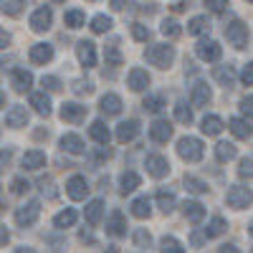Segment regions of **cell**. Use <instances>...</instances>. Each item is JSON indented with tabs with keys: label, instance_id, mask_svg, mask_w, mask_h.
<instances>
[{
	"label": "cell",
	"instance_id": "obj_1",
	"mask_svg": "<svg viewBox=\"0 0 253 253\" xmlns=\"http://www.w3.org/2000/svg\"><path fill=\"white\" fill-rule=\"evenodd\" d=\"M144 58H147V63H152L157 69H170L175 61V48L167 43H155L144 51Z\"/></svg>",
	"mask_w": 253,
	"mask_h": 253
},
{
	"label": "cell",
	"instance_id": "obj_2",
	"mask_svg": "<svg viewBox=\"0 0 253 253\" xmlns=\"http://www.w3.org/2000/svg\"><path fill=\"white\" fill-rule=\"evenodd\" d=\"M177 155L185 162H200L203 160V142L198 137H182L177 142Z\"/></svg>",
	"mask_w": 253,
	"mask_h": 253
},
{
	"label": "cell",
	"instance_id": "obj_3",
	"mask_svg": "<svg viewBox=\"0 0 253 253\" xmlns=\"http://www.w3.org/2000/svg\"><path fill=\"white\" fill-rule=\"evenodd\" d=\"M225 38H228L230 46L246 48L248 46V26L243 23V20H230V23L225 26Z\"/></svg>",
	"mask_w": 253,
	"mask_h": 253
},
{
	"label": "cell",
	"instance_id": "obj_4",
	"mask_svg": "<svg viewBox=\"0 0 253 253\" xmlns=\"http://www.w3.org/2000/svg\"><path fill=\"white\" fill-rule=\"evenodd\" d=\"M225 203L230 208H236V210H243V208H248L253 203V193H251L248 187H243V185H233L225 193Z\"/></svg>",
	"mask_w": 253,
	"mask_h": 253
},
{
	"label": "cell",
	"instance_id": "obj_5",
	"mask_svg": "<svg viewBox=\"0 0 253 253\" xmlns=\"http://www.w3.org/2000/svg\"><path fill=\"white\" fill-rule=\"evenodd\" d=\"M38 215H41V203H38V200H31V203L20 205V208L15 210V223H18L20 228H28V225H33V223L38 220Z\"/></svg>",
	"mask_w": 253,
	"mask_h": 253
},
{
	"label": "cell",
	"instance_id": "obj_6",
	"mask_svg": "<svg viewBox=\"0 0 253 253\" xmlns=\"http://www.w3.org/2000/svg\"><path fill=\"white\" fill-rule=\"evenodd\" d=\"M195 53H198V58H203V61H210V63H213V61H218V58H220L223 48H220V43H218V41L203 38V41H198Z\"/></svg>",
	"mask_w": 253,
	"mask_h": 253
},
{
	"label": "cell",
	"instance_id": "obj_7",
	"mask_svg": "<svg viewBox=\"0 0 253 253\" xmlns=\"http://www.w3.org/2000/svg\"><path fill=\"white\" fill-rule=\"evenodd\" d=\"M76 56H79V63L81 66H86V69H94L96 66V48H94V43L91 41H79L76 43Z\"/></svg>",
	"mask_w": 253,
	"mask_h": 253
},
{
	"label": "cell",
	"instance_id": "obj_8",
	"mask_svg": "<svg viewBox=\"0 0 253 253\" xmlns=\"http://www.w3.org/2000/svg\"><path fill=\"white\" fill-rule=\"evenodd\" d=\"M147 172H150L152 177H157V180H162V177L170 175V162H167V157H162V155H150L147 157Z\"/></svg>",
	"mask_w": 253,
	"mask_h": 253
},
{
	"label": "cell",
	"instance_id": "obj_9",
	"mask_svg": "<svg viewBox=\"0 0 253 253\" xmlns=\"http://www.w3.org/2000/svg\"><path fill=\"white\" fill-rule=\"evenodd\" d=\"M66 193H69L71 200H84V198L89 195V182H86V177H81V175L69 177V182H66Z\"/></svg>",
	"mask_w": 253,
	"mask_h": 253
},
{
	"label": "cell",
	"instance_id": "obj_10",
	"mask_svg": "<svg viewBox=\"0 0 253 253\" xmlns=\"http://www.w3.org/2000/svg\"><path fill=\"white\" fill-rule=\"evenodd\" d=\"M84 117H86V107H81L76 101H66L61 107V119L69 124H79V122H84Z\"/></svg>",
	"mask_w": 253,
	"mask_h": 253
},
{
	"label": "cell",
	"instance_id": "obj_11",
	"mask_svg": "<svg viewBox=\"0 0 253 253\" xmlns=\"http://www.w3.org/2000/svg\"><path fill=\"white\" fill-rule=\"evenodd\" d=\"M51 23H53V13H51V8H38V10L31 15V28H33L36 33L48 31Z\"/></svg>",
	"mask_w": 253,
	"mask_h": 253
},
{
	"label": "cell",
	"instance_id": "obj_12",
	"mask_svg": "<svg viewBox=\"0 0 253 253\" xmlns=\"http://www.w3.org/2000/svg\"><path fill=\"white\" fill-rule=\"evenodd\" d=\"M107 233L114 236V238L126 236V218H124L122 210H112V215H109V220H107Z\"/></svg>",
	"mask_w": 253,
	"mask_h": 253
},
{
	"label": "cell",
	"instance_id": "obj_13",
	"mask_svg": "<svg viewBox=\"0 0 253 253\" xmlns=\"http://www.w3.org/2000/svg\"><path fill=\"white\" fill-rule=\"evenodd\" d=\"M150 137L155 142H167V139L172 137V124L167 122V119H155L150 124Z\"/></svg>",
	"mask_w": 253,
	"mask_h": 253
},
{
	"label": "cell",
	"instance_id": "obj_14",
	"mask_svg": "<svg viewBox=\"0 0 253 253\" xmlns=\"http://www.w3.org/2000/svg\"><path fill=\"white\" fill-rule=\"evenodd\" d=\"M139 134V122L137 119H126V122H122L119 126H117V142H132L134 137Z\"/></svg>",
	"mask_w": 253,
	"mask_h": 253
},
{
	"label": "cell",
	"instance_id": "obj_15",
	"mask_svg": "<svg viewBox=\"0 0 253 253\" xmlns=\"http://www.w3.org/2000/svg\"><path fill=\"white\" fill-rule=\"evenodd\" d=\"M5 124L10 129H20V126L28 124V109L26 107H10L5 114Z\"/></svg>",
	"mask_w": 253,
	"mask_h": 253
},
{
	"label": "cell",
	"instance_id": "obj_16",
	"mask_svg": "<svg viewBox=\"0 0 253 253\" xmlns=\"http://www.w3.org/2000/svg\"><path fill=\"white\" fill-rule=\"evenodd\" d=\"M150 74H147L144 69H132L129 76H126V84H129L132 91H144L147 86H150Z\"/></svg>",
	"mask_w": 253,
	"mask_h": 253
},
{
	"label": "cell",
	"instance_id": "obj_17",
	"mask_svg": "<svg viewBox=\"0 0 253 253\" xmlns=\"http://www.w3.org/2000/svg\"><path fill=\"white\" fill-rule=\"evenodd\" d=\"M10 84L15 86V91H28V89L33 86V74L26 71V69H13Z\"/></svg>",
	"mask_w": 253,
	"mask_h": 253
},
{
	"label": "cell",
	"instance_id": "obj_18",
	"mask_svg": "<svg viewBox=\"0 0 253 253\" xmlns=\"http://www.w3.org/2000/svg\"><path fill=\"white\" fill-rule=\"evenodd\" d=\"M213 99V91H210V86L205 81H198L193 86V96H190V101H193V107H208V101Z\"/></svg>",
	"mask_w": 253,
	"mask_h": 253
},
{
	"label": "cell",
	"instance_id": "obj_19",
	"mask_svg": "<svg viewBox=\"0 0 253 253\" xmlns=\"http://www.w3.org/2000/svg\"><path fill=\"white\" fill-rule=\"evenodd\" d=\"M99 107H101V112L107 114V117H117V114L122 112V99L109 91V94H104V96L99 99Z\"/></svg>",
	"mask_w": 253,
	"mask_h": 253
},
{
	"label": "cell",
	"instance_id": "obj_20",
	"mask_svg": "<svg viewBox=\"0 0 253 253\" xmlns=\"http://www.w3.org/2000/svg\"><path fill=\"white\" fill-rule=\"evenodd\" d=\"M28 56H31V61L33 63H48L51 58H53V46H48V43H36V46H31V51H28Z\"/></svg>",
	"mask_w": 253,
	"mask_h": 253
},
{
	"label": "cell",
	"instance_id": "obj_21",
	"mask_svg": "<svg viewBox=\"0 0 253 253\" xmlns=\"http://www.w3.org/2000/svg\"><path fill=\"white\" fill-rule=\"evenodd\" d=\"M182 213H185V218H187L190 223H200V220L205 218V208H203L198 200H185V203H182Z\"/></svg>",
	"mask_w": 253,
	"mask_h": 253
},
{
	"label": "cell",
	"instance_id": "obj_22",
	"mask_svg": "<svg viewBox=\"0 0 253 253\" xmlns=\"http://www.w3.org/2000/svg\"><path fill=\"white\" fill-rule=\"evenodd\" d=\"M20 162H23L26 170H41V167H46V152H41V150H28Z\"/></svg>",
	"mask_w": 253,
	"mask_h": 253
},
{
	"label": "cell",
	"instance_id": "obj_23",
	"mask_svg": "<svg viewBox=\"0 0 253 253\" xmlns=\"http://www.w3.org/2000/svg\"><path fill=\"white\" fill-rule=\"evenodd\" d=\"M89 134H91V139H94V142H99L101 147H107V144H109V126L104 124L101 119H94V122H91Z\"/></svg>",
	"mask_w": 253,
	"mask_h": 253
},
{
	"label": "cell",
	"instance_id": "obj_24",
	"mask_svg": "<svg viewBox=\"0 0 253 253\" xmlns=\"http://www.w3.org/2000/svg\"><path fill=\"white\" fill-rule=\"evenodd\" d=\"M228 129L233 132L238 139H248L251 134H253V126L246 122V119H241V117H233V119H228Z\"/></svg>",
	"mask_w": 253,
	"mask_h": 253
},
{
	"label": "cell",
	"instance_id": "obj_25",
	"mask_svg": "<svg viewBox=\"0 0 253 253\" xmlns=\"http://www.w3.org/2000/svg\"><path fill=\"white\" fill-rule=\"evenodd\" d=\"M31 107H33L41 117H48V114H51V99L46 96V91H33V94H31Z\"/></svg>",
	"mask_w": 253,
	"mask_h": 253
},
{
	"label": "cell",
	"instance_id": "obj_26",
	"mask_svg": "<svg viewBox=\"0 0 253 253\" xmlns=\"http://www.w3.org/2000/svg\"><path fill=\"white\" fill-rule=\"evenodd\" d=\"M223 119L220 117H215V114H208L203 122H200V129H203V134H208V137H215V134H220L223 132Z\"/></svg>",
	"mask_w": 253,
	"mask_h": 253
},
{
	"label": "cell",
	"instance_id": "obj_27",
	"mask_svg": "<svg viewBox=\"0 0 253 253\" xmlns=\"http://www.w3.org/2000/svg\"><path fill=\"white\" fill-rule=\"evenodd\" d=\"M61 150H66V152H71V155H81V152H84V139H81L79 134H74V132L63 134V137H61Z\"/></svg>",
	"mask_w": 253,
	"mask_h": 253
},
{
	"label": "cell",
	"instance_id": "obj_28",
	"mask_svg": "<svg viewBox=\"0 0 253 253\" xmlns=\"http://www.w3.org/2000/svg\"><path fill=\"white\" fill-rule=\"evenodd\" d=\"M208 31H210L208 15H195V18L187 20V33H190V36H205Z\"/></svg>",
	"mask_w": 253,
	"mask_h": 253
},
{
	"label": "cell",
	"instance_id": "obj_29",
	"mask_svg": "<svg viewBox=\"0 0 253 253\" xmlns=\"http://www.w3.org/2000/svg\"><path fill=\"white\" fill-rule=\"evenodd\" d=\"M101 215H104V203L101 200H91L84 210V218H86L89 225H99L101 223Z\"/></svg>",
	"mask_w": 253,
	"mask_h": 253
},
{
	"label": "cell",
	"instance_id": "obj_30",
	"mask_svg": "<svg viewBox=\"0 0 253 253\" xmlns=\"http://www.w3.org/2000/svg\"><path fill=\"white\" fill-rule=\"evenodd\" d=\"M132 215L139 218V220L150 218V215H152V203H150V198H134V200H132Z\"/></svg>",
	"mask_w": 253,
	"mask_h": 253
},
{
	"label": "cell",
	"instance_id": "obj_31",
	"mask_svg": "<svg viewBox=\"0 0 253 253\" xmlns=\"http://www.w3.org/2000/svg\"><path fill=\"white\" fill-rule=\"evenodd\" d=\"M238 150H236V144L233 142H218L215 144V157L218 162H230V160H236Z\"/></svg>",
	"mask_w": 253,
	"mask_h": 253
},
{
	"label": "cell",
	"instance_id": "obj_32",
	"mask_svg": "<svg viewBox=\"0 0 253 253\" xmlns=\"http://www.w3.org/2000/svg\"><path fill=\"white\" fill-rule=\"evenodd\" d=\"M142 185V180H139V175L137 172H124L122 177H119V190L126 195V193H134V190Z\"/></svg>",
	"mask_w": 253,
	"mask_h": 253
},
{
	"label": "cell",
	"instance_id": "obj_33",
	"mask_svg": "<svg viewBox=\"0 0 253 253\" xmlns=\"http://www.w3.org/2000/svg\"><path fill=\"white\" fill-rule=\"evenodd\" d=\"M228 230V223H225V218H220V215H215L213 220L208 223V228H205V236L208 238H218V236H223Z\"/></svg>",
	"mask_w": 253,
	"mask_h": 253
},
{
	"label": "cell",
	"instance_id": "obj_34",
	"mask_svg": "<svg viewBox=\"0 0 253 253\" xmlns=\"http://www.w3.org/2000/svg\"><path fill=\"white\" fill-rule=\"evenodd\" d=\"M76 210H71V208H66V210H61V213L53 218V225L56 228H71L74 223H76Z\"/></svg>",
	"mask_w": 253,
	"mask_h": 253
},
{
	"label": "cell",
	"instance_id": "obj_35",
	"mask_svg": "<svg viewBox=\"0 0 253 253\" xmlns=\"http://www.w3.org/2000/svg\"><path fill=\"white\" fill-rule=\"evenodd\" d=\"M63 23H66L69 28H81L84 23H86V15H84V10H66V15H63Z\"/></svg>",
	"mask_w": 253,
	"mask_h": 253
},
{
	"label": "cell",
	"instance_id": "obj_36",
	"mask_svg": "<svg viewBox=\"0 0 253 253\" xmlns=\"http://www.w3.org/2000/svg\"><path fill=\"white\" fill-rule=\"evenodd\" d=\"M155 200H157V205H160L162 213H172V210H175V195L167 193V190H160Z\"/></svg>",
	"mask_w": 253,
	"mask_h": 253
},
{
	"label": "cell",
	"instance_id": "obj_37",
	"mask_svg": "<svg viewBox=\"0 0 253 253\" xmlns=\"http://www.w3.org/2000/svg\"><path fill=\"white\" fill-rule=\"evenodd\" d=\"M160 253H185V248H182V243H180L177 238L165 236V238L160 241Z\"/></svg>",
	"mask_w": 253,
	"mask_h": 253
},
{
	"label": "cell",
	"instance_id": "obj_38",
	"mask_svg": "<svg viewBox=\"0 0 253 253\" xmlns=\"http://www.w3.org/2000/svg\"><path fill=\"white\" fill-rule=\"evenodd\" d=\"M91 31H94V33H107V31H112V18L104 15V13L94 15V18H91Z\"/></svg>",
	"mask_w": 253,
	"mask_h": 253
},
{
	"label": "cell",
	"instance_id": "obj_39",
	"mask_svg": "<svg viewBox=\"0 0 253 253\" xmlns=\"http://www.w3.org/2000/svg\"><path fill=\"white\" fill-rule=\"evenodd\" d=\"M160 31H162V36H167V38H177V36L182 33V28H180V23H177L175 18H165L162 26H160Z\"/></svg>",
	"mask_w": 253,
	"mask_h": 253
},
{
	"label": "cell",
	"instance_id": "obj_40",
	"mask_svg": "<svg viewBox=\"0 0 253 253\" xmlns=\"http://www.w3.org/2000/svg\"><path fill=\"white\" fill-rule=\"evenodd\" d=\"M215 79L223 84L225 89H230V86H233V81H236V71L230 66H220V69H215Z\"/></svg>",
	"mask_w": 253,
	"mask_h": 253
},
{
	"label": "cell",
	"instance_id": "obj_41",
	"mask_svg": "<svg viewBox=\"0 0 253 253\" xmlns=\"http://www.w3.org/2000/svg\"><path fill=\"white\" fill-rule=\"evenodd\" d=\"M175 119L182 122V124L193 122V109L187 107V101H177V104H175Z\"/></svg>",
	"mask_w": 253,
	"mask_h": 253
},
{
	"label": "cell",
	"instance_id": "obj_42",
	"mask_svg": "<svg viewBox=\"0 0 253 253\" xmlns=\"http://www.w3.org/2000/svg\"><path fill=\"white\" fill-rule=\"evenodd\" d=\"M104 58H107V66H122V61H124V56L119 53L117 46H107V48H104Z\"/></svg>",
	"mask_w": 253,
	"mask_h": 253
},
{
	"label": "cell",
	"instance_id": "obj_43",
	"mask_svg": "<svg viewBox=\"0 0 253 253\" xmlns=\"http://www.w3.org/2000/svg\"><path fill=\"white\" fill-rule=\"evenodd\" d=\"M142 107L147 109V112H152V114H157L162 107H165V99L160 96V94H152V96H147L144 99V104H142Z\"/></svg>",
	"mask_w": 253,
	"mask_h": 253
},
{
	"label": "cell",
	"instance_id": "obj_44",
	"mask_svg": "<svg viewBox=\"0 0 253 253\" xmlns=\"http://www.w3.org/2000/svg\"><path fill=\"white\" fill-rule=\"evenodd\" d=\"M185 187L190 190V193H195V195L208 193V185H205L203 180H198V177H185Z\"/></svg>",
	"mask_w": 253,
	"mask_h": 253
},
{
	"label": "cell",
	"instance_id": "obj_45",
	"mask_svg": "<svg viewBox=\"0 0 253 253\" xmlns=\"http://www.w3.org/2000/svg\"><path fill=\"white\" fill-rule=\"evenodd\" d=\"M132 36L134 41H150V28L142 23H132Z\"/></svg>",
	"mask_w": 253,
	"mask_h": 253
},
{
	"label": "cell",
	"instance_id": "obj_46",
	"mask_svg": "<svg viewBox=\"0 0 253 253\" xmlns=\"http://www.w3.org/2000/svg\"><path fill=\"white\" fill-rule=\"evenodd\" d=\"M20 10H23V3H20V0H5L3 3V13H8V15H18Z\"/></svg>",
	"mask_w": 253,
	"mask_h": 253
},
{
	"label": "cell",
	"instance_id": "obj_47",
	"mask_svg": "<svg viewBox=\"0 0 253 253\" xmlns=\"http://www.w3.org/2000/svg\"><path fill=\"white\" fill-rule=\"evenodd\" d=\"M10 187H13V193H15V195H23V193H28L31 182H28V180H23V177H15V180L10 182Z\"/></svg>",
	"mask_w": 253,
	"mask_h": 253
},
{
	"label": "cell",
	"instance_id": "obj_48",
	"mask_svg": "<svg viewBox=\"0 0 253 253\" xmlns=\"http://www.w3.org/2000/svg\"><path fill=\"white\" fill-rule=\"evenodd\" d=\"M238 175L241 177H253V160H241V165H238Z\"/></svg>",
	"mask_w": 253,
	"mask_h": 253
},
{
	"label": "cell",
	"instance_id": "obj_49",
	"mask_svg": "<svg viewBox=\"0 0 253 253\" xmlns=\"http://www.w3.org/2000/svg\"><path fill=\"white\" fill-rule=\"evenodd\" d=\"M241 81L246 84V86H253V61H248L243 71H241Z\"/></svg>",
	"mask_w": 253,
	"mask_h": 253
},
{
	"label": "cell",
	"instance_id": "obj_50",
	"mask_svg": "<svg viewBox=\"0 0 253 253\" xmlns=\"http://www.w3.org/2000/svg\"><path fill=\"white\" fill-rule=\"evenodd\" d=\"M41 84H43L48 91H58L61 89V79L58 76H43V79H41Z\"/></svg>",
	"mask_w": 253,
	"mask_h": 253
},
{
	"label": "cell",
	"instance_id": "obj_51",
	"mask_svg": "<svg viewBox=\"0 0 253 253\" xmlns=\"http://www.w3.org/2000/svg\"><path fill=\"white\" fill-rule=\"evenodd\" d=\"M150 241H152V238H150V233H147L144 228H137V230H134V243H137V246H150Z\"/></svg>",
	"mask_w": 253,
	"mask_h": 253
},
{
	"label": "cell",
	"instance_id": "obj_52",
	"mask_svg": "<svg viewBox=\"0 0 253 253\" xmlns=\"http://www.w3.org/2000/svg\"><path fill=\"white\" fill-rule=\"evenodd\" d=\"M91 91H94L91 81H76L74 84V94H91Z\"/></svg>",
	"mask_w": 253,
	"mask_h": 253
},
{
	"label": "cell",
	"instance_id": "obj_53",
	"mask_svg": "<svg viewBox=\"0 0 253 253\" xmlns=\"http://www.w3.org/2000/svg\"><path fill=\"white\" fill-rule=\"evenodd\" d=\"M241 112H243L246 117H253V96H251V94L241 99Z\"/></svg>",
	"mask_w": 253,
	"mask_h": 253
},
{
	"label": "cell",
	"instance_id": "obj_54",
	"mask_svg": "<svg viewBox=\"0 0 253 253\" xmlns=\"http://www.w3.org/2000/svg\"><path fill=\"white\" fill-rule=\"evenodd\" d=\"M210 10H213V13H223L225 8H228V3H225V0H208V3H205Z\"/></svg>",
	"mask_w": 253,
	"mask_h": 253
},
{
	"label": "cell",
	"instance_id": "obj_55",
	"mask_svg": "<svg viewBox=\"0 0 253 253\" xmlns=\"http://www.w3.org/2000/svg\"><path fill=\"white\" fill-rule=\"evenodd\" d=\"M220 253H241L233 243H225V246H220Z\"/></svg>",
	"mask_w": 253,
	"mask_h": 253
},
{
	"label": "cell",
	"instance_id": "obj_56",
	"mask_svg": "<svg viewBox=\"0 0 253 253\" xmlns=\"http://www.w3.org/2000/svg\"><path fill=\"white\" fill-rule=\"evenodd\" d=\"M8 241H10V233H8V230H5V225H3V230H0V243L5 246Z\"/></svg>",
	"mask_w": 253,
	"mask_h": 253
},
{
	"label": "cell",
	"instance_id": "obj_57",
	"mask_svg": "<svg viewBox=\"0 0 253 253\" xmlns=\"http://www.w3.org/2000/svg\"><path fill=\"white\" fill-rule=\"evenodd\" d=\"M124 5H126V3H122V0H112V8H114V10H124Z\"/></svg>",
	"mask_w": 253,
	"mask_h": 253
},
{
	"label": "cell",
	"instance_id": "obj_58",
	"mask_svg": "<svg viewBox=\"0 0 253 253\" xmlns=\"http://www.w3.org/2000/svg\"><path fill=\"white\" fill-rule=\"evenodd\" d=\"M172 10H175V13H180V10H185V3H172Z\"/></svg>",
	"mask_w": 253,
	"mask_h": 253
},
{
	"label": "cell",
	"instance_id": "obj_59",
	"mask_svg": "<svg viewBox=\"0 0 253 253\" xmlns=\"http://www.w3.org/2000/svg\"><path fill=\"white\" fill-rule=\"evenodd\" d=\"M15 253H33V248H18Z\"/></svg>",
	"mask_w": 253,
	"mask_h": 253
},
{
	"label": "cell",
	"instance_id": "obj_60",
	"mask_svg": "<svg viewBox=\"0 0 253 253\" xmlns=\"http://www.w3.org/2000/svg\"><path fill=\"white\" fill-rule=\"evenodd\" d=\"M248 233H253V223H251V225H248Z\"/></svg>",
	"mask_w": 253,
	"mask_h": 253
},
{
	"label": "cell",
	"instance_id": "obj_61",
	"mask_svg": "<svg viewBox=\"0 0 253 253\" xmlns=\"http://www.w3.org/2000/svg\"><path fill=\"white\" fill-rule=\"evenodd\" d=\"M251 253H253V248H251Z\"/></svg>",
	"mask_w": 253,
	"mask_h": 253
}]
</instances>
